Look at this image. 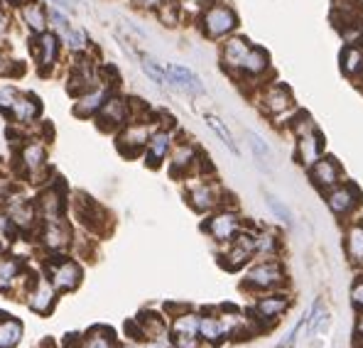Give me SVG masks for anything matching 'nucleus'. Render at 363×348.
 Masks as SVG:
<instances>
[{"label":"nucleus","mask_w":363,"mask_h":348,"mask_svg":"<svg viewBox=\"0 0 363 348\" xmlns=\"http://www.w3.org/2000/svg\"><path fill=\"white\" fill-rule=\"evenodd\" d=\"M28 52H30V62L35 67L37 77L42 79H52L57 72L64 67V45L55 30H47L37 37H28Z\"/></svg>","instance_id":"f257e3e1"},{"label":"nucleus","mask_w":363,"mask_h":348,"mask_svg":"<svg viewBox=\"0 0 363 348\" xmlns=\"http://www.w3.org/2000/svg\"><path fill=\"white\" fill-rule=\"evenodd\" d=\"M196 30L204 40L223 42L226 37L236 35L238 30V15L228 3L211 0L199 15H196Z\"/></svg>","instance_id":"f03ea898"},{"label":"nucleus","mask_w":363,"mask_h":348,"mask_svg":"<svg viewBox=\"0 0 363 348\" xmlns=\"http://www.w3.org/2000/svg\"><path fill=\"white\" fill-rule=\"evenodd\" d=\"M15 157H18V174H23V179L32 181H47V142L40 133H30L20 145H15Z\"/></svg>","instance_id":"7ed1b4c3"},{"label":"nucleus","mask_w":363,"mask_h":348,"mask_svg":"<svg viewBox=\"0 0 363 348\" xmlns=\"http://www.w3.org/2000/svg\"><path fill=\"white\" fill-rule=\"evenodd\" d=\"M67 74H64V89L72 99L86 94L94 86L101 84V74L99 67L101 62H96L94 52L89 55H77V57H67Z\"/></svg>","instance_id":"20e7f679"},{"label":"nucleus","mask_w":363,"mask_h":348,"mask_svg":"<svg viewBox=\"0 0 363 348\" xmlns=\"http://www.w3.org/2000/svg\"><path fill=\"white\" fill-rule=\"evenodd\" d=\"M160 128V120H152V118H133L130 123L121 128L116 133V147H118L121 155L125 157H138V155H145V147L150 142L152 133Z\"/></svg>","instance_id":"39448f33"},{"label":"nucleus","mask_w":363,"mask_h":348,"mask_svg":"<svg viewBox=\"0 0 363 348\" xmlns=\"http://www.w3.org/2000/svg\"><path fill=\"white\" fill-rule=\"evenodd\" d=\"M135 118V106H133V99L125 94H121L118 89L106 99V103L101 106V111L96 113V125L104 133H118L125 123H130Z\"/></svg>","instance_id":"423d86ee"},{"label":"nucleus","mask_w":363,"mask_h":348,"mask_svg":"<svg viewBox=\"0 0 363 348\" xmlns=\"http://www.w3.org/2000/svg\"><path fill=\"white\" fill-rule=\"evenodd\" d=\"M42 111H45V106H42L40 96H37L35 91L20 89L13 108H10L3 118L8 120V125L32 133V130H37V128L42 125Z\"/></svg>","instance_id":"0eeeda50"},{"label":"nucleus","mask_w":363,"mask_h":348,"mask_svg":"<svg viewBox=\"0 0 363 348\" xmlns=\"http://www.w3.org/2000/svg\"><path fill=\"white\" fill-rule=\"evenodd\" d=\"M47 277L57 292H72L82 285L84 270L77 260L67 258L62 253H55V258L47 262Z\"/></svg>","instance_id":"6e6552de"},{"label":"nucleus","mask_w":363,"mask_h":348,"mask_svg":"<svg viewBox=\"0 0 363 348\" xmlns=\"http://www.w3.org/2000/svg\"><path fill=\"white\" fill-rule=\"evenodd\" d=\"M15 18L18 28L25 32V40L37 37L50 30V5L45 0H25L15 8Z\"/></svg>","instance_id":"1a4fd4ad"},{"label":"nucleus","mask_w":363,"mask_h":348,"mask_svg":"<svg viewBox=\"0 0 363 348\" xmlns=\"http://www.w3.org/2000/svg\"><path fill=\"white\" fill-rule=\"evenodd\" d=\"M253 45H250L245 37H238V35H231L221 42V50H218V62H221V69L231 77H238L243 69V62L245 57L250 55Z\"/></svg>","instance_id":"9d476101"},{"label":"nucleus","mask_w":363,"mask_h":348,"mask_svg":"<svg viewBox=\"0 0 363 348\" xmlns=\"http://www.w3.org/2000/svg\"><path fill=\"white\" fill-rule=\"evenodd\" d=\"M37 238L45 245L47 253H64V250L72 245L74 233L67 218H57V221H42L40 231H37Z\"/></svg>","instance_id":"9b49d317"},{"label":"nucleus","mask_w":363,"mask_h":348,"mask_svg":"<svg viewBox=\"0 0 363 348\" xmlns=\"http://www.w3.org/2000/svg\"><path fill=\"white\" fill-rule=\"evenodd\" d=\"M164 69H167V84L172 91H179V94H186V96H204L206 94L204 82H201V77L194 72V69L184 67V64H177V62L164 64Z\"/></svg>","instance_id":"f8f14e48"},{"label":"nucleus","mask_w":363,"mask_h":348,"mask_svg":"<svg viewBox=\"0 0 363 348\" xmlns=\"http://www.w3.org/2000/svg\"><path fill=\"white\" fill-rule=\"evenodd\" d=\"M204 231L211 235L216 243H231L238 233H241V218L236 211H216L204 223Z\"/></svg>","instance_id":"ddd939ff"},{"label":"nucleus","mask_w":363,"mask_h":348,"mask_svg":"<svg viewBox=\"0 0 363 348\" xmlns=\"http://www.w3.org/2000/svg\"><path fill=\"white\" fill-rule=\"evenodd\" d=\"M172 147H174V128L160 123V128L152 133L150 142H147V147H145V164L150 169H157L160 164L169 157Z\"/></svg>","instance_id":"4468645a"},{"label":"nucleus","mask_w":363,"mask_h":348,"mask_svg":"<svg viewBox=\"0 0 363 348\" xmlns=\"http://www.w3.org/2000/svg\"><path fill=\"white\" fill-rule=\"evenodd\" d=\"M113 86H108V84L101 82L99 86H94L86 94L77 96L74 99V106H72V113L77 118H82V120H94L96 113L101 111V106L106 103V99H108L111 94H113Z\"/></svg>","instance_id":"2eb2a0df"},{"label":"nucleus","mask_w":363,"mask_h":348,"mask_svg":"<svg viewBox=\"0 0 363 348\" xmlns=\"http://www.w3.org/2000/svg\"><path fill=\"white\" fill-rule=\"evenodd\" d=\"M35 208H37V216H40V223L42 221H57V218H64L67 199H64V194H60V186L57 184H47L45 189L37 194Z\"/></svg>","instance_id":"dca6fc26"},{"label":"nucleus","mask_w":363,"mask_h":348,"mask_svg":"<svg viewBox=\"0 0 363 348\" xmlns=\"http://www.w3.org/2000/svg\"><path fill=\"white\" fill-rule=\"evenodd\" d=\"M361 199H363L361 189L356 184H351V181H346V184H336L334 189L327 194V203L336 216H349L351 211H356V208L361 206Z\"/></svg>","instance_id":"f3484780"},{"label":"nucleus","mask_w":363,"mask_h":348,"mask_svg":"<svg viewBox=\"0 0 363 348\" xmlns=\"http://www.w3.org/2000/svg\"><path fill=\"white\" fill-rule=\"evenodd\" d=\"M57 294L60 292L52 287L50 277H35V280H32V287L25 292V299H28V307L32 312L50 314L57 302Z\"/></svg>","instance_id":"a211bd4d"},{"label":"nucleus","mask_w":363,"mask_h":348,"mask_svg":"<svg viewBox=\"0 0 363 348\" xmlns=\"http://www.w3.org/2000/svg\"><path fill=\"white\" fill-rule=\"evenodd\" d=\"M186 201L194 211L206 213L221 203V189L213 181H196L189 191H186Z\"/></svg>","instance_id":"6ab92c4d"},{"label":"nucleus","mask_w":363,"mask_h":348,"mask_svg":"<svg viewBox=\"0 0 363 348\" xmlns=\"http://www.w3.org/2000/svg\"><path fill=\"white\" fill-rule=\"evenodd\" d=\"M309 176H312L314 186L319 191H332L341 181V167L334 157H319L317 162L309 167Z\"/></svg>","instance_id":"aec40b11"},{"label":"nucleus","mask_w":363,"mask_h":348,"mask_svg":"<svg viewBox=\"0 0 363 348\" xmlns=\"http://www.w3.org/2000/svg\"><path fill=\"white\" fill-rule=\"evenodd\" d=\"M255 255V235L250 233H238L236 238L231 240V250H228L221 260L226 270H241V267Z\"/></svg>","instance_id":"412c9836"},{"label":"nucleus","mask_w":363,"mask_h":348,"mask_svg":"<svg viewBox=\"0 0 363 348\" xmlns=\"http://www.w3.org/2000/svg\"><path fill=\"white\" fill-rule=\"evenodd\" d=\"M282 280H285V275H282L280 265L270 260L255 265L253 270L245 275V285L253 287V290H272V287H277Z\"/></svg>","instance_id":"4be33fe9"},{"label":"nucleus","mask_w":363,"mask_h":348,"mask_svg":"<svg viewBox=\"0 0 363 348\" xmlns=\"http://www.w3.org/2000/svg\"><path fill=\"white\" fill-rule=\"evenodd\" d=\"M201 155L191 142H177L169 152V172L172 176H184L199 164Z\"/></svg>","instance_id":"5701e85b"},{"label":"nucleus","mask_w":363,"mask_h":348,"mask_svg":"<svg viewBox=\"0 0 363 348\" xmlns=\"http://www.w3.org/2000/svg\"><path fill=\"white\" fill-rule=\"evenodd\" d=\"M322 147H324V140H322V133L317 128L307 133H300L297 135V162L302 167H312L319 157H322Z\"/></svg>","instance_id":"b1692460"},{"label":"nucleus","mask_w":363,"mask_h":348,"mask_svg":"<svg viewBox=\"0 0 363 348\" xmlns=\"http://www.w3.org/2000/svg\"><path fill=\"white\" fill-rule=\"evenodd\" d=\"M62 45H64V52H67V57H77V55H89V52H94V42H91L86 28H82V25L74 23L72 28H67L60 35Z\"/></svg>","instance_id":"393cba45"},{"label":"nucleus","mask_w":363,"mask_h":348,"mask_svg":"<svg viewBox=\"0 0 363 348\" xmlns=\"http://www.w3.org/2000/svg\"><path fill=\"white\" fill-rule=\"evenodd\" d=\"M260 106L268 116H282L285 111L292 108V96L285 86H268L260 96Z\"/></svg>","instance_id":"a878e982"},{"label":"nucleus","mask_w":363,"mask_h":348,"mask_svg":"<svg viewBox=\"0 0 363 348\" xmlns=\"http://www.w3.org/2000/svg\"><path fill=\"white\" fill-rule=\"evenodd\" d=\"M25 275V262L15 255H0V292H10Z\"/></svg>","instance_id":"bb28decb"},{"label":"nucleus","mask_w":363,"mask_h":348,"mask_svg":"<svg viewBox=\"0 0 363 348\" xmlns=\"http://www.w3.org/2000/svg\"><path fill=\"white\" fill-rule=\"evenodd\" d=\"M135 59H138V64H140L143 74L150 79L155 86H157V89H169L167 69H164L162 62H157V59H155L152 55H147V52H135Z\"/></svg>","instance_id":"cd10ccee"},{"label":"nucleus","mask_w":363,"mask_h":348,"mask_svg":"<svg viewBox=\"0 0 363 348\" xmlns=\"http://www.w3.org/2000/svg\"><path fill=\"white\" fill-rule=\"evenodd\" d=\"M341 72L349 79H356L363 72V50L359 45H346L341 52Z\"/></svg>","instance_id":"c85d7f7f"},{"label":"nucleus","mask_w":363,"mask_h":348,"mask_svg":"<svg viewBox=\"0 0 363 348\" xmlns=\"http://www.w3.org/2000/svg\"><path fill=\"white\" fill-rule=\"evenodd\" d=\"M270 67V57L265 50H260V47H253L250 50V55L245 57L243 62V69L238 77H260V74H265V69Z\"/></svg>","instance_id":"c756f323"},{"label":"nucleus","mask_w":363,"mask_h":348,"mask_svg":"<svg viewBox=\"0 0 363 348\" xmlns=\"http://www.w3.org/2000/svg\"><path fill=\"white\" fill-rule=\"evenodd\" d=\"M346 255L354 265H363V223H354L346 231Z\"/></svg>","instance_id":"7c9ffc66"},{"label":"nucleus","mask_w":363,"mask_h":348,"mask_svg":"<svg viewBox=\"0 0 363 348\" xmlns=\"http://www.w3.org/2000/svg\"><path fill=\"white\" fill-rule=\"evenodd\" d=\"M18 30V18H15V8L8 0H0V45L10 47V37Z\"/></svg>","instance_id":"2f4dec72"},{"label":"nucleus","mask_w":363,"mask_h":348,"mask_svg":"<svg viewBox=\"0 0 363 348\" xmlns=\"http://www.w3.org/2000/svg\"><path fill=\"white\" fill-rule=\"evenodd\" d=\"M287 297L282 294H272V297H263L258 304H255V312H258L260 319H277L282 312L287 309Z\"/></svg>","instance_id":"473e14b6"},{"label":"nucleus","mask_w":363,"mask_h":348,"mask_svg":"<svg viewBox=\"0 0 363 348\" xmlns=\"http://www.w3.org/2000/svg\"><path fill=\"white\" fill-rule=\"evenodd\" d=\"M20 336H23V324L3 314V319H0V348H15Z\"/></svg>","instance_id":"72a5a7b5"},{"label":"nucleus","mask_w":363,"mask_h":348,"mask_svg":"<svg viewBox=\"0 0 363 348\" xmlns=\"http://www.w3.org/2000/svg\"><path fill=\"white\" fill-rule=\"evenodd\" d=\"M25 72V67L20 64V59L10 52L8 45H0V79H18Z\"/></svg>","instance_id":"f704fd0d"},{"label":"nucleus","mask_w":363,"mask_h":348,"mask_svg":"<svg viewBox=\"0 0 363 348\" xmlns=\"http://www.w3.org/2000/svg\"><path fill=\"white\" fill-rule=\"evenodd\" d=\"M204 120H206V125L211 128L213 135H216L218 140L223 142V145L231 150L233 155H238V145H236V140H233V135H231V130H228L226 123H223L216 113H206V116H204Z\"/></svg>","instance_id":"c9c22d12"},{"label":"nucleus","mask_w":363,"mask_h":348,"mask_svg":"<svg viewBox=\"0 0 363 348\" xmlns=\"http://www.w3.org/2000/svg\"><path fill=\"white\" fill-rule=\"evenodd\" d=\"M155 15H157V20L164 28H177V25H182V20H184V10H182L179 0H167V3H162Z\"/></svg>","instance_id":"e433bc0d"},{"label":"nucleus","mask_w":363,"mask_h":348,"mask_svg":"<svg viewBox=\"0 0 363 348\" xmlns=\"http://www.w3.org/2000/svg\"><path fill=\"white\" fill-rule=\"evenodd\" d=\"M199 334L204 336L206 341H211V344H218L221 336L226 334V326H223L218 319L206 317V319H199Z\"/></svg>","instance_id":"4c0bfd02"},{"label":"nucleus","mask_w":363,"mask_h":348,"mask_svg":"<svg viewBox=\"0 0 363 348\" xmlns=\"http://www.w3.org/2000/svg\"><path fill=\"white\" fill-rule=\"evenodd\" d=\"M18 94H20V86L10 84V79H0V116H5L13 108Z\"/></svg>","instance_id":"58836bf2"},{"label":"nucleus","mask_w":363,"mask_h":348,"mask_svg":"<svg viewBox=\"0 0 363 348\" xmlns=\"http://www.w3.org/2000/svg\"><path fill=\"white\" fill-rule=\"evenodd\" d=\"M199 334V317L196 314H182L174 321V336H196Z\"/></svg>","instance_id":"ea45409f"},{"label":"nucleus","mask_w":363,"mask_h":348,"mask_svg":"<svg viewBox=\"0 0 363 348\" xmlns=\"http://www.w3.org/2000/svg\"><path fill=\"white\" fill-rule=\"evenodd\" d=\"M324 324H327V307H324L322 302H317L312 307V312L307 314V324H304V329H307V334H317Z\"/></svg>","instance_id":"a19ab883"},{"label":"nucleus","mask_w":363,"mask_h":348,"mask_svg":"<svg viewBox=\"0 0 363 348\" xmlns=\"http://www.w3.org/2000/svg\"><path fill=\"white\" fill-rule=\"evenodd\" d=\"M18 235H20V228L15 226L10 213L5 211V208H0V240H3V243H13V240H18Z\"/></svg>","instance_id":"79ce46f5"},{"label":"nucleus","mask_w":363,"mask_h":348,"mask_svg":"<svg viewBox=\"0 0 363 348\" xmlns=\"http://www.w3.org/2000/svg\"><path fill=\"white\" fill-rule=\"evenodd\" d=\"M74 25V15L64 13L60 8H50V30H55L57 35H62L67 28Z\"/></svg>","instance_id":"37998d69"},{"label":"nucleus","mask_w":363,"mask_h":348,"mask_svg":"<svg viewBox=\"0 0 363 348\" xmlns=\"http://www.w3.org/2000/svg\"><path fill=\"white\" fill-rule=\"evenodd\" d=\"M245 137H248V145L250 150H253V155L260 159V162H268L270 159V147L265 145V140L258 135V133H253V130H248L245 133Z\"/></svg>","instance_id":"c03bdc74"},{"label":"nucleus","mask_w":363,"mask_h":348,"mask_svg":"<svg viewBox=\"0 0 363 348\" xmlns=\"http://www.w3.org/2000/svg\"><path fill=\"white\" fill-rule=\"evenodd\" d=\"M277 250V243H275V235L270 233H260L255 235V253L265 255V258H270L272 253Z\"/></svg>","instance_id":"a18cd8bd"},{"label":"nucleus","mask_w":363,"mask_h":348,"mask_svg":"<svg viewBox=\"0 0 363 348\" xmlns=\"http://www.w3.org/2000/svg\"><path fill=\"white\" fill-rule=\"evenodd\" d=\"M265 201H268V206H270V211L275 213L277 218H280L282 223H285V226H292V213H290V208L285 206V203H280L275 199V196L272 194H268L265 196Z\"/></svg>","instance_id":"49530a36"},{"label":"nucleus","mask_w":363,"mask_h":348,"mask_svg":"<svg viewBox=\"0 0 363 348\" xmlns=\"http://www.w3.org/2000/svg\"><path fill=\"white\" fill-rule=\"evenodd\" d=\"M50 8H60L64 13L69 15H77L79 13V0H45Z\"/></svg>","instance_id":"de8ad7c7"},{"label":"nucleus","mask_w":363,"mask_h":348,"mask_svg":"<svg viewBox=\"0 0 363 348\" xmlns=\"http://www.w3.org/2000/svg\"><path fill=\"white\" fill-rule=\"evenodd\" d=\"M209 3H211V0H179L182 10H184V15L186 13H196V15H199L201 10H204Z\"/></svg>","instance_id":"09e8293b"},{"label":"nucleus","mask_w":363,"mask_h":348,"mask_svg":"<svg viewBox=\"0 0 363 348\" xmlns=\"http://www.w3.org/2000/svg\"><path fill=\"white\" fill-rule=\"evenodd\" d=\"M351 302H354L356 309L363 312V275L354 282V287H351Z\"/></svg>","instance_id":"8fccbe9b"},{"label":"nucleus","mask_w":363,"mask_h":348,"mask_svg":"<svg viewBox=\"0 0 363 348\" xmlns=\"http://www.w3.org/2000/svg\"><path fill=\"white\" fill-rule=\"evenodd\" d=\"M133 8L138 10H145V13H157V8L162 3H167V0H130Z\"/></svg>","instance_id":"3c124183"},{"label":"nucleus","mask_w":363,"mask_h":348,"mask_svg":"<svg viewBox=\"0 0 363 348\" xmlns=\"http://www.w3.org/2000/svg\"><path fill=\"white\" fill-rule=\"evenodd\" d=\"M174 346L177 348H199L196 336H174Z\"/></svg>","instance_id":"603ef678"},{"label":"nucleus","mask_w":363,"mask_h":348,"mask_svg":"<svg viewBox=\"0 0 363 348\" xmlns=\"http://www.w3.org/2000/svg\"><path fill=\"white\" fill-rule=\"evenodd\" d=\"M84 348H113L111 346V339H104V336H94V339L86 341Z\"/></svg>","instance_id":"864d4df0"},{"label":"nucleus","mask_w":363,"mask_h":348,"mask_svg":"<svg viewBox=\"0 0 363 348\" xmlns=\"http://www.w3.org/2000/svg\"><path fill=\"white\" fill-rule=\"evenodd\" d=\"M356 336H359V339L363 341V314L359 317V324H356Z\"/></svg>","instance_id":"5fc2aeb1"},{"label":"nucleus","mask_w":363,"mask_h":348,"mask_svg":"<svg viewBox=\"0 0 363 348\" xmlns=\"http://www.w3.org/2000/svg\"><path fill=\"white\" fill-rule=\"evenodd\" d=\"M8 3L13 5V8H18V5H20V3H25V0H8Z\"/></svg>","instance_id":"6e6d98bb"},{"label":"nucleus","mask_w":363,"mask_h":348,"mask_svg":"<svg viewBox=\"0 0 363 348\" xmlns=\"http://www.w3.org/2000/svg\"><path fill=\"white\" fill-rule=\"evenodd\" d=\"M0 255H3V240H0Z\"/></svg>","instance_id":"4d7b16f0"},{"label":"nucleus","mask_w":363,"mask_h":348,"mask_svg":"<svg viewBox=\"0 0 363 348\" xmlns=\"http://www.w3.org/2000/svg\"><path fill=\"white\" fill-rule=\"evenodd\" d=\"M147 348H160V346H155V344H150V346H147Z\"/></svg>","instance_id":"13d9d810"},{"label":"nucleus","mask_w":363,"mask_h":348,"mask_svg":"<svg viewBox=\"0 0 363 348\" xmlns=\"http://www.w3.org/2000/svg\"><path fill=\"white\" fill-rule=\"evenodd\" d=\"M123 348H138V346H123Z\"/></svg>","instance_id":"bf43d9fd"}]
</instances>
